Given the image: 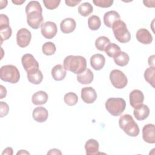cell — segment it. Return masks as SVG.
Masks as SVG:
<instances>
[{"label":"cell","instance_id":"cell-1","mask_svg":"<svg viewBox=\"0 0 155 155\" xmlns=\"http://www.w3.org/2000/svg\"><path fill=\"white\" fill-rule=\"evenodd\" d=\"M27 22L28 25L33 29L39 28L43 24L42 8L37 1H30L25 7Z\"/></svg>","mask_w":155,"mask_h":155},{"label":"cell","instance_id":"cell-2","mask_svg":"<svg viewBox=\"0 0 155 155\" xmlns=\"http://www.w3.org/2000/svg\"><path fill=\"white\" fill-rule=\"evenodd\" d=\"M64 67L66 70L79 74L86 70L87 61L82 56L69 55L64 60Z\"/></svg>","mask_w":155,"mask_h":155},{"label":"cell","instance_id":"cell-3","mask_svg":"<svg viewBox=\"0 0 155 155\" xmlns=\"http://www.w3.org/2000/svg\"><path fill=\"white\" fill-rule=\"evenodd\" d=\"M119 125L120 128L129 136L136 137L139 134V128L130 114L122 115L119 119Z\"/></svg>","mask_w":155,"mask_h":155},{"label":"cell","instance_id":"cell-4","mask_svg":"<svg viewBox=\"0 0 155 155\" xmlns=\"http://www.w3.org/2000/svg\"><path fill=\"white\" fill-rule=\"evenodd\" d=\"M0 78L3 81L15 84L19 81L20 73L16 66L5 65L0 69Z\"/></svg>","mask_w":155,"mask_h":155},{"label":"cell","instance_id":"cell-5","mask_svg":"<svg viewBox=\"0 0 155 155\" xmlns=\"http://www.w3.org/2000/svg\"><path fill=\"white\" fill-rule=\"evenodd\" d=\"M114 36L120 43H127L131 39V34L127 29L126 24L121 20L116 21L111 27Z\"/></svg>","mask_w":155,"mask_h":155},{"label":"cell","instance_id":"cell-6","mask_svg":"<svg viewBox=\"0 0 155 155\" xmlns=\"http://www.w3.org/2000/svg\"><path fill=\"white\" fill-rule=\"evenodd\" d=\"M126 102L123 98L110 97L105 102V108L114 116H120L125 110Z\"/></svg>","mask_w":155,"mask_h":155},{"label":"cell","instance_id":"cell-7","mask_svg":"<svg viewBox=\"0 0 155 155\" xmlns=\"http://www.w3.org/2000/svg\"><path fill=\"white\" fill-rule=\"evenodd\" d=\"M110 80L113 87L121 89L126 87L128 79L126 75L119 70H113L110 74Z\"/></svg>","mask_w":155,"mask_h":155},{"label":"cell","instance_id":"cell-8","mask_svg":"<svg viewBox=\"0 0 155 155\" xmlns=\"http://www.w3.org/2000/svg\"><path fill=\"white\" fill-rule=\"evenodd\" d=\"M0 34L1 44L3 41L8 39L12 34V30L9 26V19L7 16L4 14L0 15Z\"/></svg>","mask_w":155,"mask_h":155},{"label":"cell","instance_id":"cell-9","mask_svg":"<svg viewBox=\"0 0 155 155\" xmlns=\"http://www.w3.org/2000/svg\"><path fill=\"white\" fill-rule=\"evenodd\" d=\"M21 63L27 73L39 69V65L31 54H25L21 58Z\"/></svg>","mask_w":155,"mask_h":155},{"label":"cell","instance_id":"cell-10","mask_svg":"<svg viewBox=\"0 0 155 155\" xmlns=\"http://www.w3.org/2000/svg\"><path fill=\"white\" fill-rule=\"evenodd\" d=\"M31 32L25 28L19 29L16 34V42L17 44L21 48L27 47L31 41Z\"/></svg>","mask_w":155,"mask_h":155},{"label":"cell","instance_id":"cell-11","mask_svg":"<svg viewBox=\"0 0 155 155\" xmlns=\"http://www.w3.org/2000/svg\"><path fill=\"white\" fill-rule=\"evenodd\" d=\"M41 34L46 39L53 38L58 32L56 24L51 21H47L41 25Z\"/></svg>","mask_w":155,"mask_h":155},{"label":"cell","instance_id":"cell-12","mask_svg":"<svg viewBox=\"0 0 155 155\" xmlns=\"http://www.w3.org/2000/svg\"><path fill=\"white\" fill-rule=\"evenodd\" d=\"M130 104L131 106L134 108H137L143 104L144 100V95L139 90H133L129 94Z\"/></svg>","mask_w":155,"mask_h":155},{"label":"cell","instance_id":"cell-13","mask_svg":"<svg viewBox=\"0 0 155 155\" xmlns=\"http://www.w3.org/2000/svg\"><path fill=\"white\" fill-rule=\"evenodd\" d=\"M142 137L144 141L148 143H155V130L154 124H148L143 127Z\"/></svg>","mask_w":155,"mask_h":155},{"label":"cell","instance_id":"cell-14","mask_svg":"<svg viewBox=\"0 0 155 155\" xmlns=\"http://www.w3.org/2000/svg\"><path fill=\"white\" fill-rule=\"evenodd\" d=\"M81 98L85 103L92 104L97 99V93L91 87H84L81 90Z\"/></svg>","mask_w":155,"mask_h":155},{"label":"cell","instance_id":"cell-15","mask_svg":"<svg viewBox=\"0 0 155 155\" xmlns=\"http://www.w3.org/2000/svg\"><path fill=\"white\" fill-rule=\"evenodd\" d=\"M137 40L143 44H150L153 41V36L146 28H140L136 32Z\"/></svg>","mask_w":155,"mask_h":155},{"label":"cell","instance_id":"cell-16","mask_svg":"<svg viewBox=\"0 0 155 155\" xmlns=\"http://www.w3.org/2000/svg\"><path fill=\"white\" fill-rule=\"evenodd\" d=\"M76 23L74 19L71 18H67L63 19L60 24V28L64 33H70L73 32L76 28Z\"/></svg>","mask_w":155,"mask_h":155},{"label":"cell","instance_id":"cell-17","mask_svg":"<svg viewBox=\"0 0 155 155\" xmlns=\"http://www.w3.org/2000/svg\"><path fill=\"white\" fill-rule=\"evenodd\" d=\"M32 116L35 121L41 123L47 120L48 113L47 110L44 107H38L33 110Z\"/></svg>","mask_w":155,"mask_h":155},{"label":"cell","instance_id":"cell-18","mask_svg":"<svg viewBox=\"0 0 155 155\" xmlns=\"http://www.w3.org/2000/svg\"><path fill=\"white\" fill-rule=\"evenodd\" d=\"M118 20H120V15L116 11L107 12L104 15V24L108 28H111L113 24Z\"/></svg>","mask_w":155,"mask_h":155},{"label":"cell","instance_id":"cell-19","mask_svg":"<svg viewBox=\"0 0 155 155\" xmlns=\"http://www.w3.org/2000/svg\"><path fill=\"white\" fill-rule=\"evenodd\" d=\"M105 63V58L101 54H93L90 58V65L95 70H101Z\"/></svg>","mask_w":155,"mask_h":155},{"label":"cell","instance_id":"cell-20","mask_svg":"<svg viewBox=\"0 0 155 155\" xmlns=\"http://www.w3.org/2000/svg\"><path fill=\"white\" fill-rule=\"evenodd\" d=\"M133 114L138 120H143L147 119L150 114V109L147 105L142 104L137 108H134Z\"/></svg>","mask_w":155,"mask_h":155},{"label":"cell","instance_id":"cell-21","mask_svg":"<svg viewBox=\"0 0 155 155\" xmlns=\"http://www.w3.org/2000/svg\"><path fill=\"white\" fill-rule=\"evenodd\" d=\"M99 145L98 142L93 139L88 140L85 144L87 155H95L99 153Z\"/></svg>","mask_w":155,"mask_h":155},{"label":"cell","instance_id":"cell-22","mask_svg":"<svg viewBox=\"0 0 155 155\" xmlns=\"http://www.w3.org/2000/svg\"><path fill=\"white\" fill-rule=\"evenodd\" d=\"M93 79V73L89 68H86L84 72L77 75V80L81 84H89L92 82Z\"/></svg>","mask_w":155,"mask_h":155},{"label":"cell","instance_id":"cell-23","mask_svg":"<svg viewBox=\"0 0 155 155\" xmlns=\"http://www.w3.org/2000/svg\"><path fill=\"white\" fill-rule=\"evenodd\" d=\"M51 73L53 78L55 81L63 80L67 74L66 70L61 64H58L54 66Z\"/></svg>","mask_w":155,"mask_h":155},{"label":"cell","instance_id":"cell-24","mask_svg":"<svg viewBox=\"0 0 155 155\" xmlns=\"http://www.w3.org/2000/svg\"><path fill=\"white\" fill-rule=\"evenodd\" d=\"M48 94L44 91H38L35 93L31 97V101L34 105H39L45 104L48 100Z\"/></svg>","mask_w":155,"mask_h":155},{"label":"cell","instance_id":"cell-25","mask_svg":"<svg viewBox=\"0 0 155 155\" xmlns=\"http://www.w3.org/2000/svg\"><path fill=\"white\" fill-rule=\"evenodd\" d=\"M28 81L33 84H39L43 79V74L39 69L27 73Z\"/></svg>","mask_w":155,"mask_h":155},{"label":"cell","instance_id":"cell-26","mask_svg":"<svg viewBox=\"0 0 155 155\" xmlns=\"http://www.w3.org/2000/svg\"><path fill=\"white\" fill-rule=\"evenodd\" d=\"M114 61L115 64L120 67H124L127 65L130 61V57L127 53L124 51H120L114 58Z\"/></svg>","mask_w":155,"mask_h":155},{"label":"cell","instance_id":"cell-27","mask_svg":"<svg viewBox=\"0 0 155 155\" xmlns=\"http://www.w3.org/2000/svg\"><path fill=\"white\" fill-rule=\"evenodd\" d=\"M144 78L146 81L154 88V78H155V67H150L146 69L144 72Z\"/></svg>","mask_w":155,"mask_h":155},{"label":"cell","instance_id":"cell-28","mask_svg":"<svg viewBox=\"0 0 155 155\" xmlns=\"http://www.w3.org/2000/svg\"><path fill=\"white\" fill-rule=\"evenodd\" d=\"M93 11V7L89 2H84L79 5L78 7L79 13L84 17L90 15Z\"/></svg>","mask_w":155,"mask_h":155},{"label":"cell","instance_id":"cell-29","mask_svg":"<svg viewBox=\"0 0 155 155\" xmlns=\"http://www.w3.org/2000/svg\"><path fill=\"white\" fill-rule=\"evenodd\" d=\"M110 43V39L104 36L98 37L95 41L96 48L100 51H104L107 46Z\"/></svg>","mask_w":155,"mask_h":155},{"label":"cell","instance_id":"cell-30","mask_svg":"<svg viewBox=\"0 0 155 155\" xmlns=\"http://www.w3.org/2000/svg\"><path fill=\"white\" fill-rule=\"evenodd\" d=\"M101 25V21L99 16L92 15L88 19V26L91 30H98Z\"/></svg>","mask_w":155,"mask_h":155},{"label":"cell","instance_id":"cell-31","mask_svg":"<svg viewBox=\"0 0 155 155\" xmlns=\"http://www.w3.org/2000/svg\"><path fill=\"white\" fill-rule=\"evenodd\" d=\"M104 51L109 57L114 58L116 54L121 51V50L118 45L114 43H110L105 48Z\"/></svg>","mask_w":155,"mask_h":155},{"label":"cell","instance_id":"cell-32","mask_svg":"<svg viewBox=\"0 0 155 155\" xmlns=\"http://www.w3.org/2000/svg\"><path fill=\"white\" fill-rule=\"evenodd\" d=\"M64 100L65 103L68 106H73L77 104L78 97L74 93L68 92L64 95Z\"/></svg>","mask_w":155,"mask_h":155},{"label":"cell","instance_id":"cell-33","mask_svg":"<svg viewBox=\"0 0 155 155\" xmlns=\"http://www.w3.org/2000/svg\"><path fill=\"white\" fill-rule=\"evenodd\" d=\"M42 50L44 54L47 56L53 55L56 50V46L54 43L51 42H47L43 44L42 47Z\"/></svg>","mask_w":155,"mask_h":155},{"label":"cell","instance_id":"cell-34","mask_svg":"<svg viewBox=\"0 0 155 155\" xmlns=\"http://www.w3.org/2000/svg\"><path fill=\"white\" fill-rule=\"evenodd\" d=\"M61 2L60 0H44L43 3L45 7L48 10L56 8Z\"/></svg>","mask_w":155,"mask_h":155},{"label":"cell","instance_id":"cell-35","mask_svg":"<svg viewBox=\"0 0 155 155\" xmlns=\"http://www.w3.org/2000/svg\"><path fill=\"white\" fill-rule=\"evenodd\" d=\"M93 2L97 7L102 8H108L112 5L113 0H93Z\"/></svg>","mask_w":155,"mask_h":155},{"label":"cell","instance_id":"cell-36","mask_svg":"<svg viewBox=\"0 0 155 155\" xmlns=\"http://www.w3.org/2000/svg\"><path fill=\"white\" fill-rule=\"evenodd\" d=\"M0 108H1V117L5 116L9 111V107L8 104L4 102H0Z\"/></svg>","mask_w":155,"mask_h":155},{"label":"cell","instance_id":"cell-37","mask_svg":"<svg viewBox=\"0 0 155 155\" xmlns=\"http://www.w3.org/2000/svg\"><path fill=\"white\" fill-rule=\"evenodd\" d=\"M65 4L70 7H75L76 5L81 2V0H65Z\"/></svg>","mask_w":155,"mask_h":155},{"label":"cell","instance_id":"cell-38","mask_svg":"<svg viewBox=\"0 0 155 155\" xmlns=\"http://www.w3.org/2000/svg\"><path fill=\"white\" fill-rule=\"evenodd\" d=\"M47 154H62L61 151L56 148L51 149L48 153Z\"/></svg>","mask_w":155,"mask_h":155},{"label":"cell","instance_id":"cell-39","mask_svg":"<svg viewBox=\"0 0 155 155\" xmlns=\"http://www.w3.org/2000/svg\"><path fill=\"white\" fill-rule=\"evenodd\" d=\"M2 154H7V155H12L13 154V149L11 147L6 148L4 151L2 153Z\"/></svg>","mask_w":155,"mask_h":155},{"label":"cell","instance_id":"cell-40","mask_svg":"<svg viewBox=\"0 0 155 155\" xmlns=\"http://www.w3.org/2000/svg\"><path fill=\"white\" fill-rule=\"evenodd\" d=\"M0 87H1V97H0V98L2 99L6 96L7 90H6L5 88H4L2 85H0Z\"/></svg>","mask_w":155,"mask_h":155},{"label":"cell","instance_id":"cell-41","mask_svg":"<svg viewBox=\"0 0 155 155\" xmlns=\"http://www.w3.org/2000/svg\"><path fill=\"white\" fill-rule=\"evenodd\" d=\"M154 56L152 55L151 56H150L148 58V64L151 67H154Z\"/></svg>","mask_w":155,"mask_h":155},{"label":"cell","instance_id":"cell-42","mask_svg":"<svg viewBox=\"0 0 155 155\" xmlns=\"http://www.w3.org/2000/svg\"><path fill=\"white\" fill-rule=\"evenodd\" d=\"M153 1H143V3L144 4V5L148 7H154V4H151V2H152Z\"/></svg>","mask_w":155,"mask_h":155},{"label":"cell","instance_id":"cell-43","mask_svg":"<svg viewBox=\"0 0 155 155\" xmlns=\"http://www.w3.org/2000/svg\"><path fill=\"white\" fill-rule=\"evenodd\" d=\"M25 0H12V2L16 5H21L24 2H25Z\"/></svg>","mask_w":155,"mask_h":155},{"label":"cell","instance_id":"cell-44","mask_svg":"<svg viewBox=\"0 0 155 155\" xmlns=\"http://www.w3.org/2000/svg\"><path fill=\"white\" fill-rule=\"evenodd\" d=\"M30 154V153H28V152H27V151H24V150H21L20 151H19V152H18L17 153V154Z\"/></svg>","mask_w":155,"mask_h":155}]
</instances>
